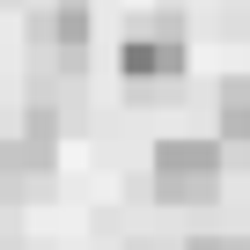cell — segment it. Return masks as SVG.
I'll list each match as a JSON object with an SVG mask.
<instances>
[{
  "mask_svg": "<svg viewBox=\"0 0 250 250\" xmlns=\"http://www.w3.org/2000/svg\"><path fill=\"white\" fill-rule=\"evenodd\" d=\"M184 250H250V243H243V235H191Z\"/></svg>",
  "mask_w": 250,
  "mask_h": 250,
  "instance_id": "cell-6",
  "label": "cell"
},
{
  "mask_svg": "<svg viewBox=\"0 0 250 250\" xmlns=\"http://www.w3.org/2000/svg\"><path fill=\"white\" fill-rule=\"evenodd\" d=\"M184 52H191L184 15H147V22H133L118 37V74L125 81H177L184 74Z\"/></svg>",
  "mask_w": 250,
  "mask_h": 250,
  "instance_id": "cell-2",
  "label": "cell"
},
{
  "mask_svg": "<svg viewBox=\"0 0 250 250\" xmlns=\"http://www.w3.org/2000/svg\"><path fill=\"white\" fill-rule=\"evenodd\" d=\"M52 140H59V118L52 110H30L22 133L0 140V199H30V191L52 184V155H59Z\"/></svg>",
  "mask_w": 250,
  "mask_h": 250,
  "instance_id": "cell-3",
  "label": "cell"
},
{
  "mask_svg": "<svg viewBox=\"0 0 250 250\" xmlns=\"http://www.w3.org/2000/svg\"><path fill=\"white\" fill-rule=\"evenodd\" d=\"M155 191L169 206H199L221 191V140H199V133H177V140H155Z\"/></svg>",
  "mask_w": 250,
  "mask_h": 250,
  "instance_id": "cell-1",
  "label": "cell"
},
{
  "mask_svg": "<svg viewBox=\"0 0 250 250\" xmlns=\"http://www.w3.org/2000/svg\"><path fill=\"white\" fill-rule=\"evenodd\" d=\"M221 140H243V155H250V74L221 81Z\"/></svg>",
  "mask_w": 250,
  "mask_h": 250,
  "instance_id": "cell-5",
  "label": "cell"
},
{
  "mask_svg": "<svg viewBox=\"0 0 250 250\" xmlns=\"http://www.w3.org/2000/svg\"><path fill=\"white\" fill-rule=\"evenodd\" d=\"M30 44H37L44 66L81 74V52H88V0H44L37 22H30Z\"/></svg>",
  "mask_w": 250,
  "mask_h": 250,
  "instance_id": "cell-4",
  "label": "cell"
}]
</instances>
